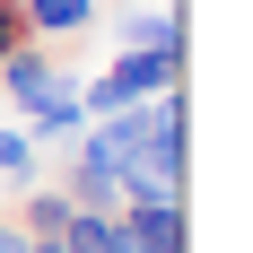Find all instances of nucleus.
Masks as SVG:
<instances>
[{
    "label": "nucleus",
    "instance_id": "1",
    "mask_svg": "<svg viewBox=\"0 0 253 253\" xmlns=\"http://www.w3.org/2000/svg\"><path fill=\"white\" fill-rule=\"evenodd\" d=\"M114 157V183H123V201H149V192H183V87L166 96H140L123 114H96L87 123Z\"/></svg>",
    "mask_w": 253,
    "mask_h": 253
},
{
    "label": "nucleus",
    "instance_id": "2",
    "mask_svg": "<svg viewBox=\"0 0 253 253\" xmlns=\"http://www.w3.org/2000/svg\"><path fill=\"white\" fill-rule=\"evenodd\" d=\"M0 87H9V105L35 123V140H79V131H87L79 70H70V61H52V44H18L9 61H0Z\"/></svg>",
    "mask_w": 253,
    "mask_h": 253
},
{
    "label": "nucleus",
    "instance_id": "3",
    "mask_svg": "<svg viewBox=\"0 0 253 253\" xmlns=\"http://www.w3.org/2000/svg\"><path fill=\"white\" fill-rule=\"evenodd\" d=\"M166 87H183V44H175V52H131V44H114V61H105L96 79H79V105H87V123H96V114H123V105L166 96Z\"/></svg>",
    "mask_w": 253,
    "mask_h": 253
},
{
    "label": "nucleus",
    "instance_id": "4",
    "mask_svg": "<svg viewBox=\"0 0 253 253\" xmlns=\"http://www.w3.org/2000/svg\"><path fill=\"white\" fill-rule=\"evenodd\" d=\"M61 192H70V210H123V183H114V157H105L96 131H79V140H70Z\"/></svg>",
    "mask_w": 253,
    "mask_h": 253
},
{
    "label": "nucleus",
    "instance_id": "5",
    "mask_svg": "<svg viewBox=\"0 0 253 253\" xmlns=\"http://www.w3.org/2000/svg\"><path fill=\"white\" fill-rule=\"evenodd\" d=\"M123 227L149 253H183V192H149V201H123Z\"/></svg>",
    "mask_w": 253,
    "mask_h": 253
},
{
    "label": "nucleus",
    "instance_id": "6",
    "mask_svg": "<svg viewBox=\"0 0 253 253\" xmlns=\"http://www.w3.org/2000/svg\"><path fill=\"white\" fill-rule=\"evenodd\" d=\"M114 44H131V52H175L183 26H175L166 0H140V9H123V35H114Z\"/></svg>",
    "mask_w": 253,
    "mask_h": 253
},
{
    "label": "nucleus",
    "instance_id": "7",
    "mask_svg": "<svg viewBox=\"0 0 253 253\" xmlns=\"http://www.w3.org/2000/svg\"><path fill=\"white\" fill-rule=\"evenodd\" d=\"M26 9V35L52 44V35H79V26H96V0H18Z\"/></svg>",
    "mask_w": 253,
    "mask_h": 253
},
{
    "label": "nucleus",
    "instance_id": "8",
    "mask_svg": "<svg viewBox=\"0 0 253 253\" xmlns=\"http://www.w3.org/2000/svg\"><path fill=\"white\" fill-rule=\"evenodd\" d=\"M18 227L35 236V245L61 236V227H70V192H61V183H52V192H26V201H18Z\"/></svg>",
    "mask_w": 253,
    "mask_h": 253
},
{
    "label": "nucleus",
    "instance_id": "9",
    "mask_svg": "<svg viewBox=\"0 0 253 253\" xmlns=\"http://www.w3.org/2000/svg\"><path fill=\"white\" fill-rule=\"evenodd\" d=\"M0 175H35V131H0Z\"/></svg>",
    "mask_w": 253,
    "mask_h": 253
},
{
    "label": "nucleus",
    "instance_id": "10",
    "mask_svg": "<svg viewBox=\"0 0 253 253\" xmlns=\"http://www.w3.org/2000/svg\"><path fill=\"white\" fill-rule=\"evenodd\" d=\"M18 44H35V35H26V9H18V0H0V61H9Z\"/></svg>",
    "mask_w": 253,
    "mask_h": 253
},
{
    "label": "nucleus",
    "instance_id": "11",
    "mask_svg": "<svg viewBox=\"0 0 253 253\" xmlns=\"http://www.w3.org/2000/svg\"><path fill=\"white\" fill-rule=\"evenodd\" d=\"M0 253H35V236H26L18 218H0Z\"/></svg>",
    "mask_w": 253,
    "mask_h": 253
},
{
    "label": "nucleus",
    "instance_id": "12",
    "mask_svg": "<svg viewBox=\"0 0 253 253\" xmlns=\"http://www.w3.org/2000/svg\"><path fill=\"white\" fill-rule=\"evenodd\" d=\"M35 253H70V245H61V236H44V245H35Z\"/></svg>",
    "mask_w": 253,
    "mask_h": 253
}]
</instances>
